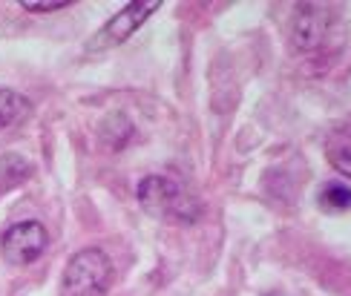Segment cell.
Wrapping results in <instances>:
<instances>
[{"mask_svg":"<svg viewBox=\"0 0 351 296\" xmlns=\"http://www.w3.org/2000/svg\"><path fill=\"white\" fill-rule=\"evenodd\" d=\"M138 201L147 213L173 225H193L202 216V201L167 175H147L138 182Z\"/></svg>","mask_w":351,"mask_h":296,"instance_id":"1","label":"cell"},{"mask_svg":"<svg viewBox=\"0 0 351 296\" xmlns=\"http://www.w3.org/2000/svg\"><path fill=\"white\" fill-rule=\"evenodd\" d=\"M47 245H49V233L40 221H18L0 239V254L12 264H29L47 250Z\"/></svg>","mask_w":351,"mask_h":296,"instance_id":"4","label":"cell"},{"mask_svg":"<svg viewBox=\"0 0 351 296\" xmlns=\"http://www.w3.org/2000/svg\"><path fill=\"white\" fill-rule=\"evenodd\" d=\"M156 9H162L158 0H138V3H127L121 12H115L112 18L90 38V43H86V52H107L112 47H121V43L133 35Z\"/></svg>","mask_w":351,"mask_h":296,"instance_id":"3","label":"cell"},{"mask_svg":"<svg viewBox=\"0 0 351 296\" xmlns=\"http://www.w3.org/2000/svg\"><path fill=\"white\" fill-rule=\"evenodd\" d=\"M326 156L334 170H340L351 179V124H343L331 132L326 141Z\"/></svg>","mask_w":351,"mask_h":296,"instance_id":"6","label":"cell"},{"mask_svg":"<svg viewBox=\"0 0 351 296\" xmlns=\"http://www.w3.org/2000/svg\"><path fill=\"white\" fill-rule=\"evenodd\" d=\"M326 6H300V14H297V23H294V40L297 47L311 52L319 47L323 40V29L328 26V12H323Z\"/></svg>","mask_w":351,"mask_h":296,"instance_id":"5","label":"cell"},{"mask_svg":"<svg viewBox=\"0 0 351 296\" xmlns=\"http://www.w3.org/2000/svg\"><path fill=\"white\" fill-rule=\"evenodd\" d=\"M29 112H32V103H29L21 92L0 90V130L21 124Z\"/></svg>","mask_w":351,"mask_h":296,"instance_id":"7","label":"cell"},{"mask_svg":"<svg viewBox=\"0 0 351 296\" xmlns=\"http://www.w3.org/2000/svg\"><path fill=\"white\" fill-rule=\"evenodd\" d=\"M265 296H285V293H280V291H271V293H265Z\"/></svg>","mask_w":351,"mask_h":296,"instance_id":"10","label":"cell"},{"mask_svg":"<svg viewBox=\"0 0 351 296\" xmlns=\"http://www.w3.org/2000/svg\"><path fill=\"white\" fill-rule=\"evenodd\" d=\"M112 285V262L104 250L84 247L66 262L58 296H107Z\"/></svg>","mask_w":351,"mask_h":296,"instance_id":"2","label":"cell"},{"mask_svg":"<svg viewBox=\"0 0 351 296\" xmlns=\"http://www.w3.org/2000/svg\"><path fill=\"white\" fill-rule=\"evenodd\" d=\"M21 6L26 12H58V9H66L69 6V0H43V3H38V0H21Z\"/></svg>","mask_w":351,"mask_h":296,"instance_id":"9","label":"cell"},{"mask_svg":"<svg viewBox=\"0 0 351 296\" xmlns=\"http://www.w3.org/2000/svg\"><path fill=\"white\" fill-rule=\"evenodd\" d=\"M319 207L323 210H348L351 207V187L346 184H337V182H331L326 184L323 190H319Z\"/></svg>","mask_w":351,"mask_h":296,"instance_id":"8","label":"cell"}]
</instances>
